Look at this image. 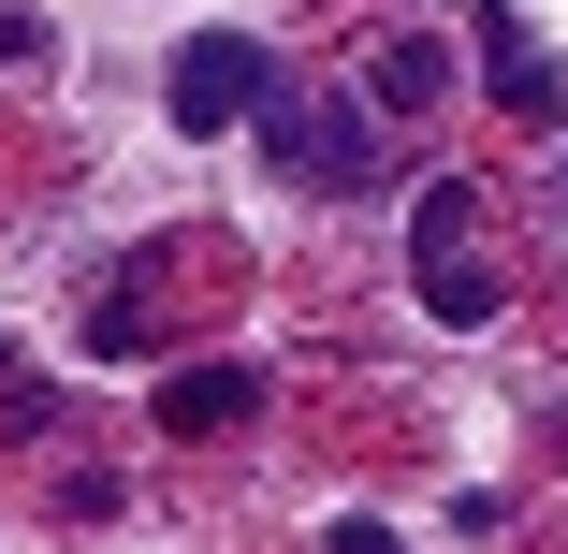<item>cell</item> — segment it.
I'll use <instances>...</instances> for the list:
<instances>
[{
  "instance_id": "277c9868",
  "label": "cell",
  "mask_w": 568,
  "mask_h": 554,
  "mask_svg": "<svg viewBox=\"0 0 568 554\" xmlns=\"http://www.w3.org/2000/svg\"><path fill=\"white\" fill-rule=\"evenodd\" d=\"M248 394H263L248 365H190V380H161V423H175V437H234Z\"/></svg>"
},
{
  "instance_id": "8992f818",
  "label": "cell",
  "mask_w": 568,
  "mask_h": 554,
  "mask_svg": "<svg viewBox=\"0 0 568 554\" xmlns=\"http://www.w3.org/2000/svg\"><path fill=\"white\" fill-rule=\"evenodd\" d=\"M0 59H44V30H30V16H16V0H0Z\"/></svg>"
},
{
  "instance_id": "6da1fadb",
  "label": "cell",
  "mask_w": 568,
  "mask_h": 554,
  "mask_svg": "<svg viewBox=\"0 0 568 554\" xmlns=\"http://www.w3.org/2000/svg\"><path fill=\"white\" fill-rule=\"evenodd\" d=\"M263 147H277L306 190H365V175H379V102H292V88H277V102H263Z\"/></svg>"
},
{
  "instance_id": "7a4b0ae2",
  "label": "cell",
  "mask_w": 568,
  "mask_h": 554,
  "mask_svg": "<svg viewBox=\"0 0 568 554\" xmlns=\"http://www.w3.org/2000/svg\"><path fill=\"white\" fill-rule=\"evenodd\" d=\"M263 102H277V44L263 30H204L175 59V132H248Z\"/></svg>"
},
{
  "instance_id": "5b68a950",
  "label": "cell",
  "mask_w": 568,
  "mask_h": 554,
  "mask_svg": "<svg viewBox=\"0 0 568 554\" xmlns=\"http://www.w3.org/2000/svg\"><path fill=\"white\" fill-rule=\"evenodd\" d=\"M365 102H379V118H423V102H437V44H379Z\"/></svg>"
},
{
  "instance_id": "3957f363",
  "label": "cell",
  "mask_w": 568,
  "mask_h": 554,
  "mask_svg": "<svg viewBox=\"0 0 568 554\" xmlns=\"http://www.w3.org/2000/svg\"><path fill=\"white\" fill-rule=\"evenodd\" d=\"M467 44H481V88H496V118H525V132H554V118H568V73H554V44L510 16V0H481V30H467Z\"/></svg>"
}]
</instances>
